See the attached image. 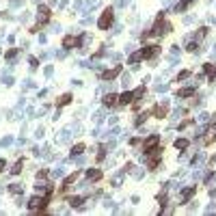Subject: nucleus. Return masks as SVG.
Returning <instances> with one entry per match:
<instances>
[{
  "label": "nucleus",
  "mask_w": 216,
  "mask_h": 216,
  "mask_svg": "<svg viewBox=\"0 0 216 216\" xmlns=\"http://www.w3.org/2000/svg\"><path fill=\"white\" fill-rule=\"evenodd\" d=\"M43 74H45V76H48V78H50V76H52V74H54V67H52V65H48V67H45V69H43Z\"/></svg>",
  "instance_id": "32"
},
{
  "label": "nucleus",
  "mask_w": 216,
  "mask_h": 216,
  "mask_svg": "<svg viewBox=\"0 0 216 216\" xmlns=\"http://www.w3.org/2000/svg\"><path fill=\"white\" fill-rule=\"evenodd\" d=\"M93 4H97V0H86V7H93Z\"/></svg>",
  "instance_id": "45"
},
{
  "label": "nucleus",
  "mask_w": 216,
  "mask_h": 216,
  "mask_svg": "<svg viewBox=\"0 0 216 216\" xmlns=\"http://www.w3.org/2000/svg\"><path fill=\"white\" fill-rule=\"evenodd\" d=\"M37 17H39V22H48V20H50V9L41 4L39 11H37Z\"/></svg>",
  "instance_id": "9"
},
{
  "label": "nucleus",
  "mask_w": 216,
  "mask_h": 216,
  "mask_svg": "<svg viewBox=\"0 0 216 216\" xmlns=\"http://www.w3.org/2000/svg\"><path fill=\"white\" fill-rule=\"evenodd\" d=\"M160 52V48L158 45H147V48H143L140 50V54H143V58H149V56H156Z\"/></svg>",
  "instance_id": "4"
},
{
  "label": "nucleus",
  "mask_w": 216,
  "mask_h": 216,
  "mask_svg": "<svg viewBox=\"0 0 216 216\" xmlns=\"http://www.w3.org/2000/svg\"><path fill=\"white\" fill-rule=\"evenodd\" d=\"M11 143H13V138H11V136H4V138L0 140V147H9Z\"/></svg>",
  "instance_id": "29"
},
{
  "label": "nucleus",
  "mask_w": 216,
  "mask_h": 216,
  "mask_svg": "<svg viewBox=\"0 0 216 216\" xmlns=\"http://www.w3.org/2000/svg\"><path fill=\"white\" fill-rule=\"evenodd\" d=\"M28 20H30V13H28V11H26V13H24V15H22V22H28Z\"/></svg>",
  "instance_id": "42"
},
{
  "label": "nucleus",
  "mask_w": 216,
  "mask_h": 216,
  "mask_svg": "<svg viewBox=\"0 0 216 216\" xmlns=\"http://www.w3.org/2000/svg\"><path fill=\"white\" fill-rule=\"evenodd\" d=\"M43 134H45V132H43V128H39V130H37V134H35V136H37V138H41Z\"/></svg>",
  "instance_id": "44"
},
{
  "label": "nucleus",
  "mask_w": 216,
  "mask_h": 216,
  "mask_svg": "<svg viewBox=\"0 0 216 216\" xmlns=\"http://www.w3.org/2000/svg\"><path fill=\"white\" fill-rule=\"evenodd\" d=\"M113 33H115V35L121 33V24H115V26H113Z\"/></svg>",
  "instance_id": "37"
},
{
  "label": "nucleus",
  "mask_w": 216,
  "mask_h": 216,
  "mask_svg": "<svg viewBox=\"0 0 216 216\" xmlns=\"http://www.w3.org/2000/svg\"><path fill=\"white\" fill-rule=\"evenodd\" d=\"M35 188H37L39 192H48V190H50V186H48V184H43V182H37V184H35Z\"/></svg>",
  "instance_id": "21"
},
{
  "label": "nucleus",
  "mask_w": 216,
  "mask_h": 216,
  "mask_svg": "<svg viewBox=\"0 0 216 216\" xmlns=\"http://www.w3.org/2000/svg\"><path fill=\"white\" fill-rule=\"evenodd\" d=\"M15 54H17L15 50H9V52H7V58H15Z\"/></svg>",
  "instance_id": "38"
},
{
  "label": "nucleus",
  "mask_w": 216,
  "mask_h": 216,
  "mask_svg": "<svg viewBox=\"0 0 216 216\" xmlns=\"http://www.w3.org/2000/svg\"><path fill=\"white\" fill-rule=\"evenodd\" d=\"M76 179H78V173H74V175H69V177L65 179V184H74Z\"/></svg>",
  "instance_id": "33"
},
{
  "label": "nucleus",
  "mask_w": 216,
  "mask_h": 216,
  "mask_svg": "<svg viewBox=\"0 0 216 216\" xmlns=\"http://www.w3.org/2000/svg\"><path fill=\"white\" fill-rule=\"evenodd\" d=\"M192 2H195V0H184V2H179V4L175 7V11H177V13H182V11H186V9H188Z\"/></svg>",
  "instance_id": "15"
},
{
  "label": "nucleus",
  "mask_w": 216,
  "mask_h": 216,
  "mask_svg": "<svg viewBox=\"0 0 216 216\" xmlns=\"http://www.w3.org/2000/svg\"><path fill=\"white\" fill-rule=\"evenodd\" d=\"M175 147H177V149H186V147H188V140H186V138H177V140H175Z\"/></svg>",
  "instance_id": "20"
},
{
  "label": "nucleus",
  "mask_w": 216,
  "mask_h": 216,
  "mask_svg": "<svg viewBox=\"0 0 216 216\" xmlns=\"http://www.w3.org/2000/svg\"><path fill=\"white\" fill-rule=\"evenodd\" d=\"M119 71H121V65H115L113 69H108V71H104V74H102V80H113Z\"/></svg>",
  "instance_id": "5"
},
{
  "label": "nucleus",
  "mask_w": 216,
  "mask_h": 216,
  "mask_svg": "<svg viewBox=\"0 0 216 216\" xmlns=\"http://www.w3.org/2000/svg\"><path fill=\"white\" fill-rule=\"evenodd\" d=\"M145 119H147V113H140V115L136 117V121H134V123H136V126H140V123H145Z\"/></svg>",
  "instance_id": "28"
},
{
  "label": "nucleus",
  "mask_w": 216,
  "mask_h": 216,
  "mask_svg": "<svg viewBox=\"0 0 216 216\" xmlns=\"http://www.w3.org/2000/svg\"><path fill=\"white\" fill-rule=\"evenodd\" d=\"M22 4H24V0H11V2H9V7H13V9H15V7H22Z\"/></svg>",
  "instance_id": "35"
},
{
  "label": "nucleus",
  "mask_w": 216,
  "mask_h": 216,
  "mask_svg": "<svg viewBox=\"0 0 216 216\" xmlns=\"http://www.w3.org/2000/svg\"><path fill=\"white\" fill-rule=\"evenodd\" d=\"M24 86H26V89H35V82H33V80H26Z\"/></svg>",
  "instance_id": "36"
},
{
  "label": "nucleus",
  "mask_w": 216,
  "mask_h": 216,
  "mask_svg": "<svg viewBox=\"0 0 216 216\" xmlns=\"http://www.w3.org/2000/svg\"><path fill=\"white\" fill-rule=\"evenodd\" d=\"M140 58H143V54H140V52H134V54H130V63H132V65H136Z\"/></svg>",
  "instance_id": "19"
},
{
  "label": "nucleus",
  "mask_w": 216,
  "mask_h": 216,
  "mask_svg": "<svg viewBox=\"0 0 216 216\" xmlns=\"http://www.w3.org/2000/svg\"><path fill=\"white\" fill-rule=\"evenodd\" d=\"M164 2H167V4H171V2H173V0H164Z\"/></svg>",
  "instance_id": "48"
},
{
  "label": "nucleus",
  "mask_w": 216,
  "mask_h": 216,
  "mask_svg": "<svg viewBox=\"0 0 216 216\" xmlns=\"http://www.w3.org/2000/svg\"><path fill=\"white\" fill-rule=\"evenodd\" d=\"M69 140H71V130H61L58 136H56V143L58 145H67Z\"/></svg>",
  "instance_id": "3"
},
{
  "label": "nucleus",
  "mask_w": 216,
  "mask_h": 216,
  "mask_svg": "<svg viewBox=\"0 0 216 216\" xmlns=\"http://www.w3.org/2000/svg\"><path fill=\"white\" fill-rule=\"evenodd\" d=\"M69 102H71V95H69V93H65V95L58 99V106H65V104H69Z\"/></svg>",
  "instance_id": "23"
},
{
  "label": "nucleus",
  "mask_w": 216,
  "mask_h": 216,
  "mask_svg": "<svg viewBox=\"0 0 216 216\" xmlns=\"http://www.w3.org/2000/svg\"><path fill=\"white\" fill-rule=\"evenodd\" d=\"M63 45H65V48H76V45H78V39L69 35V37H65V39H63Z\"/></svg>",
  "instance_id": "13"
},
{
  "label": "nucleus",
  "mask_w": 216,
  "mask_h": 216,
  "mask_svg": "<svg viewBox=\"0 0 216 216\" xmlns=\"http://www.w3.org/2000/svg\"><path fill=\"white\" fill-rule=\"evenodd\" d=\"M205 71L210 74V78H216V69L212 67V65H205Z\"/></svg>",
  "instance_id": "31"
},
{
  "label": "nucleus",
  "mask_w": 216,
  "mask_h": 216,
  "mask_svg": "<svg viewBox=\"0 0 216 216\" xmlns=\"http://www.w3.org/2000/svg\"><path fill=\"white\" fill-rule=\"evenodd\" d=\"M28 208H33V210H39V208H45V199H41V197H33V199L28 201Z\"/></svg>",
  "instance_id": "6"
},
{
  "label": "nucleus",
  "mask_w": 216,
  "mask_h": 216,
  "mask_svg": "<svg viewBox=\"0 0 216 216\" xmlns=\"http://www.w3.org/2000/svg\"><path fill=\"white\" fill-rule=\"evenodd\" d=\"M0 17H2V20H9V17H11V13H9V11H4V13H0Z\"/></svg>",
  "instance_id": "41"
},
{
  "label": "nucleus",
  "mask_w": 216,
  "mask_h": 216,
  "mask_svg": "<svg viewBox=\"0 0 216 216\" xmlns=\"http://www.w3.org/2000/svg\"><path fill=\"white\" fill-rule=\"evenodd\" d=\"M143 93H145V86H138L132 95H134V99H138V97H143Z\"/></svg>",
  "instance_id": "27"
},
{
  "label": "nucleus",
  "mask_w": 216,
  "mask_h": 216,
  "mask_svg": "<svg viewBox=\"0 0 216 216\" xmlns=\"http://www.w3.org/2000/svg\"><path fill=\"white\" fill-rule=\"evenodd\" d=\"M167 108H169V104H167V102H160V104H158V106H156V108H154V115H156V117H160V119H162V117H164V115H167Z\"/></svg>",
  "instance_id": "7"
},
{
  "label": "nucleus",
  "mask_w": 216,
  "mask_h": 216,
  "mask_svg": "<svg viewBox=\"0 0 216 216\" xmlns=\"http://www.w3.org/2000/svg\"><path fill=\"white\" fill-rule=\"evenodd\" d=\"M134 177H136V179H140V177H143V171H140V169H136V171H134Z\"/></svg>",
  "instance_id": "40"
},
{
  "label": "nucleus",
  "mask_w": 216,
  "mask_h": 216,
  "mask_svg": "<svg viewBox=\"0 0 216 216\" xmlns=\"http://www.w3.org/2000/svg\"><path fill=\"white\" fill-rule=\"evenodd\" d=\"M86 177H89V182H97V179L102 177V171H99V169H89Z\"/></svg>",
  "instance_id": "11"
},
{
  "label": "nucleus",
  "mask_w": 216,
  "mask_h": 216,
  "mask_svg": "<svg viewBox=\"0 0 216 216\" xmlns=\"http://www.w3.org/2000/svg\"><path fill=\"white\" fill-rule=\"evenodd\" d=\"M117 102H119V97H117L115 93H106V95H104V104H106V106H115Z\"/></svg>",
  "instance_id": "10"
},
{
  "label": "nucleus",
  "mask_w": 216,
  "mask_h": 216,
  "mask_svg": "<svg viewBox=\"0 0 216 216\" xmlns=\"http://www.w3.org/2000/svg\"><path fill=\"white\" fill-rule=\"evenodd\" d=\"M82 203H85L82 197H71V199H69V205H71V208H82Z\"/></svg>",
  "instance_id": "14"
},
{
  "label": "nucleus",
  "mask_w": 216,
  "mask_h": 216,
  "mask_svg": "<svg viewBox=\"0 0 216 216\" xmlns=\"http://www.w3.org/2000/svg\"><path fill=\"white\" fill-rule=\"evenodd\" d=\"M192 93H195V89H192V86H190V89H182V91H179V97H190Z\"/></svg>",
  "instance_id": "22"
},
{
  "label": "nucleus",
  "mask_w": 216,
  "mask_h": 216,
  "mask_svg": "<svg viewBox=\"0 0 216 216\" xmlns=\"http://www.w3.org/2000/svg\"><path fill=\"white\" fill-rule=\"evenodd\" d=\"M158 140H160V136H158V134H151V136L145 140V149H156Z\"/></svg>",
  "instance_id": "8"
},
{
  "label": "nucleus",
  "mask_w": 216,
  "mask_h": 216,
  "mask_svg": "<svg viewBox=\"0 0 216 216\" xmlns=\"http://www.w3.org/2000/svg\"><path fill=\"white\" fill-rule=\"evenodd\" d=\"M195 190H197V188H192V186H190V188H186V190L182 192V201H188V199L195 195Z\"/></svg>",
  "instance_id": "17"
},
{
  "label": "nucleus",
  "mask_w": 216,
  "mask_h": 216,
  "mask_svg": "<svg viewBox=\"0 0 216 216\" xmlns=\"http://www.w3.org/2000/svg\"><path fill=\"white\" fill-rule=\"evenodd\" d=\"M2 169H4V160H0V171H2Z\"/></svg>",
  "instance_id": "47"
},
{
  "label": "nucleus",
  "mask_w": 216,
  "mask_h": 216,
  "mask_svg": "<svg viewBox=\"0 0 216 216\" xmlns=\"http://www.w3.org/2000/svg\"><path fill=\"white\" fill-rule=\"evenodd\" d=\"M104 119H106V113H104V110H102V108H99V110H95V113H93V121H95V123H97V126H99V123H102V121H104Z\"/></svg>",
  "instance_id": "12"
},
{
  "label": "nucleus",
  "mask_w": 216,
  "mask_h": 216,
  "mask_svg": "<svg viewBox=\"0 0 216 216\" xmlns=\"http://www.w3.org/2000/svg\"><path fill=\"white\" fill-rule=\"evenodd\" d=\"M104 205H106V208H108V210H113V212H115V210H117V205H115V203H113V201H110V199H108V201H104Z\"/></svg>",
  "instance_id": "34"
},
{
  "label": "nucleus",
  "mask_w": 216,
  "mask_h": 216,
  "mask_svg": "<svg viewBox=\"0 0 216 216\" xmlns=\"http://www.w3.org/2000/svg\"><path fill=\"white\" fill-rule=\"evenodd\" d=\"M58 7H61V9H63V7H67V0H61V2H58Z\"/></svg>",
  "instance_id": "46"
},
{
  "label": "nucleus",
  "mask_w": 216,
  "mask_h": 216,
  "mask_svg": "<svg viewBox=\"0 0 216 216\" xmlns=\"http://www.w3.org/2000/svg\"><path fill=\"white\" fill-rule=\"evenodd\" d=\"M82 151H85V145H82V143H78V145H76V147L71 149V158H78V156H80Z\"/></svg>",
  "instance_id": "16"
},
{
  "label": "nucleus",
  "mask_w": 216,
  "mask_h": 216,
  "mask_svg": "<svg viewBox=\"0 0 216 216\" xmlns=\"http://www.w3.org/2000/svg\"><path fill=\"white\" fill-rule=\"evenodd\" d=\"M56 56H58V58H65V56H67V52H65V50H58V52H56Z\"/></svg>",
  "instance_id": "39"
},
{
  "label": "nucleus",
  "mask_w": 216,
  "mask_h": 216,
  "mask_svg": "<svg viewBox=\"0 0 216 216\" xmlns=\"http://www.w3.org/2000/svg\"><path fill=\"white\" fill-rule=\"evenodd\" d=\"M132 99H134V95H132V93H123V95L119 97V102H121V104H130Z\"/></svg>",
  "instance_id": "18"
},
{
  "label": "nucleus",
  "mask_w": 216,
  "mask_h": 216,
  "mask_svg": "<svg viewBox=\"0 0 216 216\" xmlns=\"http://www.w3.org/2000/svg\"><path fill=\"white\" fill-rule=\"evenodd\" d=\"M22 164H24V162H22V160H17V162L13 164V169H11V173H13V175H17V173L22 171Z\"/></svg>",
  "instance_id": "24"
},
{
  "label": "nucleus",
  "mask_w": 216,
  "mask_h": 216,
  "mask_svg": "<svg viewBox=\"0 0 216 216\" xmlns=\"http://www.w3.org/2000/svg\"><path fill=\"white\" fill-rule=\"evenodd\" d=\"M110 22H113V9H106V11L102 13V17H99V22H97V26H99L102 30H106V28L110 26Z\"/></svg>",
  "instance_id": "2"
},
{
  "label": "nucleus",
  "mask_w": 216,
  "mask_h": 216,
  "mask_svg": "<svg viewBox=\"0 0 216 216\" xmlns=\"http://www.w3.org/2000/svg\"><path fill=\"white\" fill-rule=\"evenodd\" d=\"M9 190H11L13 195H20V192H22V186H20V184H11V186H9Z\"/></svg>",
  "instance_id": "25"
},
{
  "label": "nucleus",
  "mask_w": 216,
  "mask_h": 216,
  "mask_svg": "<svg viewBox=\"0 0 216 216\" xmlns=\"http://www.w3.org/2000/svg\"><path fill=\"white\" fill-rule=\"evenodd\" d=\"M115 134H119V130H117V128H113V130H110V132H108V136H110V138H113Z\"/></svg>",
  "instance_id": "43"
},
{
  "label": "nucleus",
  "mask_w": 216,
  "mask_h": 216,
  "mask_svg": "<svg viewBox=\"0 0 216 216\" xmlns=\"http://www.w3.org/2000/svg\"><path fill=\"white\" fill-rule=\"evenodd\" d=\"M2 82H4V85H13V76H9V74H7V71H4V74H2Z\"/></svg>",
  "instance_id": "26"
},
{
  "label": "nucleus",
  "mask_w": 216,
  "mask_h": 216,
  "mask_svg": "<svg viewBox=\"0 0 216 216\" xmlns=\"http://www.w3.org/2000/svg\"><path fill=\"white\" fill-rule=\"evenodd\" d=\"M63 175H65V169H63V164H61V167H58L56 171L52 173V177H63Z\"/></svg>",
  "instance_id": "30"
},
{
  "label": "nucleus",
  "mask_w": 216,
  "mask_h": 216,
  "mask_svg": "<svg viewBox=\"0 0 216 216\" xmlns=\"http://www.w3.org/2000/svg\"><path fill=\"white\" fill-rule=\"evenodd\" d=\"M169 30H171V24H169V22H164V17L160 15V17L156 20V24H154V28H151V33L160 37V35H167Z\"/></svg>",
  "instance_id": "1"
}]
</instances>
